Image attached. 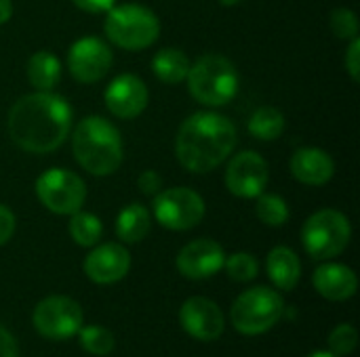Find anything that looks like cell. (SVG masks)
<instances>
[{
  "mask_svg": "<svg viewBox=\"0 0 360 357\" xmlns=\"http://www.w3.org/2000/svg\"><path fill=\"white\" fill-rule=\"evenodd\" d=\"M6 128L21 149L30 154H49L57 149L72 130L70 103L51 90L25 95L13 103Z\"/></svg>",
  "mask_w": 360,
  "mask_h": 357,
  "instance_id": "obj_1",
  "label": "cell"
},
{
  "mask_svg": "<svg viewBox=\"0 0 360 357\" xmlns=\"http://www.w3.org/2000/svg\"><path fill=\"white\" fill-rule=\"evenodd\" d=\"M236 126L221 114L198 112L184 120L175 139L179 164L190 173L217 168L236 147Z\"/></svg>",
  "mask_w": 360,
  "mask_h": 357,
  "instance_id": "obj_2",
  "label": "cell"
},
{
  "mask_svg": "<svg viewBox=\"0 0 360 357\" xmlns=\"http://www.w3.org/2000/svg\"><path fill=\"white\" fill-rule=\"evenodd\" d=\"M76 162L95 177L112 175L122 164V139L118 128L101 116L82 118L72 135Z\"/></svg>",
  "mask_w": 360,
  "mask_h": 357,
  "instance_id": "obj_3",
  "label": "cell"
},
{
  "mask_svg": "<svg viewBox=\"0 0 360 357\" xmlns=\"http://www.w3.org/2000/svg\"><path fill=\"white\" fill-rule=\"evenodd\" d=\"M190 95L209 107H219L232 101L238 93L236 65L221 55H205L188 72Z\"/></svg>",
  "mask_w": 360,
  "mask_h": 357,
  "instance_id": "obj_4",
  "label": "cell"
},
{
  "mask_svg": "<svg viewBox=\"0 0 360 357\" xmlns=\"http://www.w3.org/2000/svg\"><path fill=\"white\" fill-rule=\"evenodd\" d=\"M103 29L108 40L116 46L127 50H141L156 42L160 34V21L146 6L120 4L108 11Z\"/></svg>",
  "mask_w": 360,
  "mask_h": 357,
  "instance_id": "obj_5",
  "label": "cell"
},
{
  "mask_svg": "<svg viewBox=\"0 0 360 357\" xmlns=\"http://www.w3.org/2000/svg\"><path fill=\"white\" fill-rule=\"evenodd\" d=\"M352 227L344 213L323 208L314 213L302 229V242L312 259L327 261L342 255L350 242Z\"/></svg>",
  "mask_w": 360,
  "mask_h": 357,
  "instance_id": "obj_6",
  "label": "cell"
},
{
  "mask_svg": "<svg viewBox=\"0 0 360 357\" xmlns=\"http://www.w3.org/2000/svg\"><path fill=\"white\" fill-rule=\"evenodd\" d=\"M285 303L276 290L268 286H255L243 292L232 305V324L240 335L255 337L268 332L283 316Z\"/></svg>",
  "mask_w": 360,
  "mask_h": 357,
  "instance_id": "obj_7",
  "label": "cell"
},
{
  "mask_svg": "<svg viewBox=\"0 0 360 357\" xmlns=\"http://www.w3.org/2000/svg\"><path fill=\"white\" fill-rule=\"evenodd\" d=\"M36 196L51 213L74 215L86 200V185L65 168H51L36 179Z\"/></svg>",
  "mask_w": 360,
  "mask_h": 357,
  "instance_id": "obj_8",
  "label": "cell"
},
{
  "mask_svg": "<svg viewBox=\"0 0 360 357\" xmlns=\"http://www.w3.org/2000/svg\"><path fill=\"white\" fill-rule=\"evenodd\" d=\"M152 208L158 223L175 231L192 229L205 217V200L188 187H171L158 191Z\"/></svg>",
  "mask_w": 360,
  "mask_h": 357,
  "instance_id": "obj_9",
  "label": "cell"
},
{
  "mask_svg": "<svg viewBox=\"0 0 360 357\" xmlns=\"http://www.w3.org/2000/svg\"><path fill=\"white\" fill-rule=\"evenodd\" d=\"M34 328L46 339H70L82 328V309L68 297H46L34 309Z\"/></svg>",
  "mask_w": 360,
  "mask_h": 357,
  "instance_id": "obj_10",
  "label": "cell"
},
{
  "mask_svg": "<svg viewBox=\"0 0 360 357\" xmlns=\"http://www.w3.org/2000/svg\"><path fill=\"white\" fill-rule=\"evenodd\" d=\"M112 61H114V57H112L110 46L95 36H86V38L76 40L68 53L70 74L82 84H91V82L101 80L110 72Z\"/></svg>",
  "mask_w": 360,
  "mask_h": 357,
  "instance_id": "obj_11",
  "label": "cell"
},
{
  "mask_svg": "<svg viewBox=\"0 0 360 357\" xmlns=\"http://www.w3.org/2000/svg\"><path fill=\"white\" fill-rule=\"evenodd\" d=\"M268 162L257 151L236 154L226 168V187L238 198H257L268 185Z\"/></svg>",
  "mask_w": 360,
  "mask_h": 357,
  "instance_id": "obj_12",
  "label": "cell"
},
{
  "mask_svg": "<svg viewBox=\"0 0 360 357\" xmlns=\"http://www.w3.org/2000/svg\"><path fill=\"white\" fill-rule=\"evenodd\" d=\"M226 263L224 248L215 240H194L186 244L177 255V269L190 280H205L215 276Z\"/></svg>",
  "mask_w": 360,
  "mask_h": 357,
  "instance_id": "obj_13",
  "label": "cell"
},
{
  "mask_svg": "<svg viewBox=\"0 0 360 357\" xmlns=\"http://www.w3.org/2000/svg\"><path fill=\"white\" fill-rule=\"evenodd\" d=\"M103 97H105V105H108L110 114L120 120L137 118L148 105V88L133 74L116 76L110 82V86L105 88Z\"/></svg>",
  "mask_w": 360,
  "mask_h": 357,
  "instance_id": "obj_14",
  "label": "cell"
},
{
  "mask_svg": "<svg viewBox=\"0 0 360 357\" xmlns=\"http://www.w3.org/2000/svg\"><path fill=\"white\" fill-rule=\"evenodd\" d=\"M179 322H181L184 330L198 341H215L224 332L221 309L205 297L188 299L181 305Z\"/></svg>",
  "mask_w": 360,
  "mask_h": 357,
  "instance_id": "obj_15",
  "label": "cell"
},
{
  "mask_svg": "<svg viewBox=\"0 0 360 357\" xmlns=\"http://www.w3.org/2000/svg\"><path fill=\"white\" fill-rule=\"evenodd\" d=\"M131 267V255L120 244H101L93 248L84 259V274L95 284H114L127 276Z\"/></svg>",
  "mask_w": 360,
  "mask_h": 357,
  "instance_id": "obj_16",
  "label": "cell"
},
{
  "mask_svg": "<svg viewBox=\"0 0 360 357\" xmlns=\"http://www.w3.org/2000/svg\"><path fill=\"white\" fill-rule=\"evenodd\" d=\"M335 173L333 158L319 147H302L291 158V175L310 187L325 185Z\"/></svg>",
  "mask_w": 360,
  "mask_h": 357,
  "instance_id": "obj_17",
  "label": "cell"
},
{
  "mask_svg": "<svg viewBox=\"0 0 360 357\" xmlns=\"http://www.w3.org/2000/svg\"><path fill=\"white\" fill-rule=\"evenodd\" d=\"M359 286L356 274L340 263L321 265L314 271V288L329 301H348Z\"/></svg>",
  "mask_w": 360,
  "mask_h": 357,
  "instance_id": "obj_18",
  "label": "cell"
},
{
  "mask_svg": "<svg viewBox=\"0 0 360 357\" xmlns=\"http://www.w3.org/2000/svg\"><path fill=\"white\" fill-rule=\"evenodd\" d=\"M266 267H268V276L276 288L293 290L297 286L300 276H302V265H300L297 255L291 248H287V246L272 248L268 255Z\"/></svg>",
  "mask_w": 360,
  "mask_h": 357,
  "instance_id": "obj_19",
  "label": "cell"
},
{
  "mask_svg": "<svg viewBox=\"0 0 360 357\" xmlns=\"http://www.w3.org/2000/svg\"><path fill=\"white\" fill-rule=\"evenodd\" d=\"M150 225H152V219H150L148 208L133 202V204H129L127 208L120 210V215L116 219V236L122 242L135 244V242H139V240H143L148 236Z\"/></svg>",
  "mask_w": 360,
  "mask_h": 357,
  "instance_id": "obj_20",
  "label": "cell"
},
{
  "mask_svg": "<svg viewBox=\"0 0 360 357\" xmlns=\"http://www.w3.org/2000/svg\"><path fill=\"white\" fill-rule=\"evenodd\" d=\"M152 72L165 84H179L188 78L190 59L179 48H162L152 59Z\"/></svg>",
  "mask_w": 360,
  "mask_h": 357,
  "instance_id": "obj_21",
  "label": "cell"
},
{
  "mask_svg": "<svg viewBox=\"0 0 360 357\" xmlns=\"http://www.w3.org/2000/svg\"><path fill=\"white\" fill-rule=\"evenodd\" d=\"M61 78V63L49 50H38L27 61V80L38 90H51Z\"/></svg>",
  "mask_w": 360,
  "mask_h": 357,
  "instance_id": "obj_22",
  "label": "cell"
},
{
  "mask_svg": "<svg viewBox=\"0 0 360 357\" xmlns=\"http://www.w3.org/2000/svg\"><path fill=\"white\" fill-rule=\"evenodd\" d=\"M285 130V116L276 107H259L249 120V133L259 141H274Z\"/></svg>",
  "mask_w": 360,
  "mask_h": 357,
  "instance_id": "obj_23",
  "label": "cell"
},
{
  "mask_svg": "<svg viewBox=\"0 0 360 357\" xmlns=\"http://www.w3.org/2000/svg\"><path fill=\"white\" fill-rule=\"evenodd\" d=\"M103 234L101 221L91 213L76 210L70 219V236L78 246H95Z\"/></svg>",
  "mask_w": 360,
  "mask_h": 357,
  "instance_id": "obj_24",
  "label": "cell"
},
{
  "mask_svg": "<svg viewBox=\"0 0 360 357\" xmlns=\"http://www.w3.org/2000/svg\"><path fill=\"white\" fill-rule=\"evenodd\" d=\"M255 213H257L259 221H264L270 227H281L289 221V206L276 194H259Z\"/></svg>",
  "mask_w": 360,
  "mask_h": 357,
  "instance_id": "obj_25",
  "label": "cell"
},
{
  "mask_svg": "<svg viewBox=\"0 0 360 357\" xmlns=\"http://www.w3.org/2000/svg\"><path fill=\"white\" fill-rule=\"evenodd\" d=\"M80 345L93 356H108L114 349V335L103 326H86L78 330Z\"/></svg>",
  "mask_w": 360,
  "mask_h": 357,
  "instance_id": "obj_26",
  "label": "cell"
},
{
  "mask_svg": "<svg viewBox=\"0 0 360 357\" xmlns=\"http://www.w3.org/2000/svg\"><path fill=\"white\" fill-rule=\"evenodd\" d=\"M224 267L234 282H251L259 271L255 257L249 252H236V255L228 257Z\"/></svg>",
  "mask_w": 360,
  "mask_h": 357,
  "instance_id": "obj_27",
  "label": "cell"
},
{
  "mask_svg": "<svg viewBox=\"0 0 360 357\" xmlns=\"http://www.w3.org/2000/svg\"><path fill=\"white\" fill-rule=\"evenodd\" d=\"M331 32L342 40H352L359 36V19L350 8H335L331 13Z\"/></svg>",
  "mask_w": 360,
  "mask_h": 357,
  "instance_id": "obj_28",
  "label": "cell"
},
{
  "mask_svg": "<svg viewBox=\"0 0 360 357\" xmlns=\"http://www.w3.org/2000/svg\"><path fill=\"white\" fill-rule=\"evenodd\" d=\"M359 341V335L354 330V326L350 324H340L331 335H329V347L335 356H348L354 351Z\"/></svg>",
  "mask_w": 360,
  "mask_h": 357,
  "instance_id": "obj_29",
  "label": "cell"
},
{
  "mask_svg": "<svg viewBox=\"0 0 360 357\" xmlns=\"http://www.w3.org/2000/svg\"><path fill=\"white\" fill-rule=\"evenodd\" d=\"M346 69L352 76L354 82L360 80V40L359 36L350 40L348 53H346Z\"/></svg>",
  "mask_w": 360,
  "mask_h": 357,
  "instance_id": "obj_30",
  "label": "cell"
},
{
  "mask_svg": "<svg viewBox=\"0 0 360 357\" xmlns=\"http://www.w3.org/2000/svg\"><path fill=\"white\" fill-rule=\"evenodd\" d=\"M13 231H15V215L0 204V246L11 240Z\"/></svg>",
  "mask_w": 360,
  "mask_h": 357,
  "instance_id": "obj_31",
  "label": "cell"
},
{
  "mask_svg": "<svg viewBox=\"0 0 360 357\" xmlns=\"http://www.w3.org/2000/svg\"><path fill=\"white\" fill-rule=\"evenodd\" d=\"M139 189L143 191V194H148V196H154V194H158L160 191V177L154 173V170H146V173H141V177H139Z\"/></svg>",
  "mask_w": 360,
  "mask_h": 357,
  "instance_id": "obj_32",
  "label": "cell"
},
{
  "mask_svg": "<svg viewBox=\"0 0 360 357\" xmlns=\"http://www.w3.org/2000/svg\"><path fill=\"white\" fill-rule=\"evenodd\" d=\"M0 357H19V349L13 335L2 324H0Z\"/></svg>",
  "mask_w": 360,
  "mask_h": 357,
  "instance_id": "obj_33",
  "label": "cell"
},
{
  "mask_svg": "<svg viewBox=\"0 0 360 357\" xmlns=\"http://www.w3.org/2000/svg\"><path fill=\"white\" fill-rule=\"evenodd\" d=\"M78 8L89 13H105L114 6L116 0H72Z\"/></svg>",
  "mask_w": 360,
  "mask_h": 357,
  "instance_id": "obj_34",
  "label": "cell"
},
{
  "mask_svg": "<svg viewBox=\"0 0 360 357\" xmlns=\"http://www.w3.org/2000/svg\"><path fill=\"white\" fill-rule=\"evenodd\" d=\"M13 15V2L11 0H0V25L6 23Z\"/></svg>",
  "mask_w": 360,
  "mask_h": 357,
  "instance_id": "obj_35",
  "label": "cell"
},
{
  "mask_svg": "<svg viewBox=\"0 0 360 357\" xmlns=\"http://www.w3.org/2000/svg\"><path fill=\"white\" fill-rule=\"evenodd\" d=\"M240 2H245V0H219L221 6H236V4H240Z\"/></svg>",
  "mask_w": 360,
  "mask_h": 357,
  "instance_id": "obj_36",
  "label": "cell"
},
{
  "mask_svg": "<svg viewBox=\"0 0 360 357\" xmlns=\"http://www.w3.org/2000/svg\"><path fill=\"white\" fill-rule=\"evenodd\" d=\"M308 357H340V356H335L333 351H316V353H312V356H308Z\"/></svg>",
  "mask_w": 360,
  "mask_h": 357,
  "instance_id": "obj_37",
  "label": "cell"
}]
</instances>
